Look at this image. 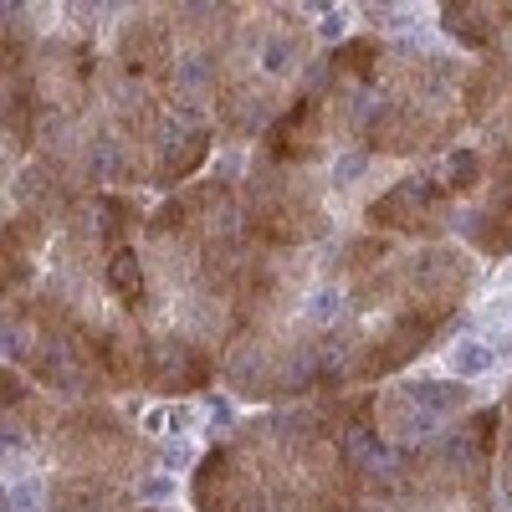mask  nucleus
<instances>
[{
    "mask_svg": "<svg viewBox=\"0 0 512 512\" xmlns=\"http://www.w3.org/2000/svg\"><path fill=\"white\" fill-rule=\"evenodd\" d=\"M482 175H487V164H482V154H477V149H456V154L446 159V169H441V185H446L451 195H461V190H472V185H482Z\"/></svg>",
    "mask_w": 512,
    "mask_h": 512,
    "instance_id": "nucleus-7",
    "label": "nucleus"
},
{
    "mask_svg": "<svg viewBox=\"0 0 512 512\" xmlns=\"http://www.w3.org/2000/svg\"><path fill=\"white\" fill-rule=\"evenodd\" d=\"M369 221L374 226H390V231H415V236H431L441 231V185L431 175H415L405 185H395L390 195H379L369 205Z\"/></svg>",
    "mask_w": 512,
    "mask_h": 512,
    "instance_id": "nucleus-1",
    "label": "nucleus"
},
{
    "mask_svg": "<svg viewBox=\"0 0 512 512\" xmlns=\"http://www.w3.org/2000/svg\"><path fill=\"white\" fill-rule=\"evenodd\" d=\"M210 154V128L185 113V118H164L159 128V154H154V185H180L195 164Z\"/></svg>",
    "mask_w": 512,
    "mask_h": 512,
    "instance_id": "nucleus-2",
    "label": "nucleus"
},
{
    "mask_svg": "<svg viewBox=\"0 0 512 512\" xmlns=\"http://www.w3.org/2000/svg\"><path fill=\"white\" fill-rule=\"evenodd\" d=\"M149 379H154V390H164V395L200 390V384L210 379L205 349L190 344V338H180V333H169L164 344H149Z\"/></svg>",
    "mask_w": 512,
    "mask_h": 512,
    "instance_id": "nucleus-3",
    "label": "nucleus"
},
{
    "mask_svg": "<svg viewBox=\"0 0 512 512\" xmlns=\"http://www.w3.org/2000/svg\"><path fill=\"white\" fill-rule=\"evenodd\" d=\"M492 364H497V354H492L487 344H461V349L451 354V369L466 374V379H472V374H487Z\"/></svg>",
    "mask_w": 512,
    "mask_h": 512,
    "instance_id": "nucleus-8",
    "label": "nucleus"
},
{
    "mask_svg": "<svg viewBox=\"0 0 512 512\" xmlns=\"http://www.w3.org/2000/svg\"><path fill=\"white\" fill-rule=\"evenodd\" d=\"M441 21L456 41H466V47H487V41H497V26L512 21V11L507 6H451Z\"/></svg>",
    "mask_w": 512,
    "mask_h": 512,
    "instance_id": "nucleus-4",
    "label": "nucleus"
},
{
    "mask_svg": "<svg viewBox=\"0 0 512 512\" xmlns=\"http://www.w3.org/2000/svg\"><path fill=\"white\" fill-rule=\"evenodd\" d=\"M108 287H113V297H118L128 313L144 308L149 287H144V267H139L134 251H113V256H108Z\"/></svg>",
    "mask_w": 512,
    "mask_h": 512,
    "instance_id": "nucleus-6",
    "label": "nucleus"
},
{
    "mask_svg": "<svg viewBox=\"0 0 512 512\" xmlns=\"http://www.w3.org/2000/svg\"><path fill=\"white\" fill-rule=\"evenodd\" d=\"M466 231H472V241H477L487 256L512 251V195L497 200V205H487L482 216H472V221H466Z\"/></svg>",
    "mask_w": 512,
    "mask_h": 512,
    "instance_id": "nucleus-5",
    "label": "nucleus"
}]
</instances>
